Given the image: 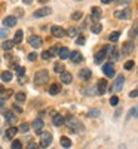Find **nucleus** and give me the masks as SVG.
Segmentation results:
<instances>
[{"label": "nucleus", "instance_id": "obj_1", "mask_svg": "<svg viewBox=\"0 0 138 149\" xmlns=\"http://www.w3.org/2000/svg\"><path fill=\"white\" fill-rule=\"evenodd\" d=\"M66 124L68 125V128H70L73 133L80 134V133L85 131V125H83V124H82L77 118H74V116H67V118H66Z\"/></svg>", "mask_w": 138, "mask_h": 149}, {"label": "nucleus", "instance_id": "obj_2", "mask_svg": "<svg viewBox=\"0 0 138 149\" xmlns=\"http://www.w3.org/2000/svg\"><path fill=\"white\" fill-rule=\"evenodd\" d=\"M113 48L115 46H111V45H106L103 49H99V51L95 54V63L99 64V63H103V61L106 60V57L110 55V52L113 51Z\"/></svg>", "mask_w": 138, "mask_h": 149}, {"label": "nucleus", "instance_id": "obj_3", "mask_svg": "<svg viewBox=\"0 0 138 149\" xmlns=\"http://www.w3.org/2000/svg\"><path fill=\"white\" fill-rule=\"evenodd\" d=\"M49 79V73L46 70H39L34 74V85H43Z\"/></svg>", "mask_w": 138, "mask_h": 149}, {"label": "nucleus", "instance_id": "obj_4", "mask_svg": "<svg viewBox=\"0 0 138 149\" xmlns=\"http://www.w3.org/2000/svg\"><path fill=\"white\" fill-rule=\"evenodd\" d=\"M52 143V134L51 133H40V148H49Z\"/></svg>", "mask_w": 138, "mask_h": 149}, {"label": "nucleus", "instance_id": "obj_5", "mask_svg": "<svg viewBox=\"0 0 138 149\" xmlns=\"http://www.w3.org/2000/svg\"><path fill=\"white\" fill-rule=\"evenodd\" d=\"M131 15H132V12H131L129 8H125V9H122V10H116V12H115V17L119 18V19H129Z\"/></svg>", "mask_w": 138, "mask_h": 149}, {"label": "nucleus", "instance_id": "obj_6", "mask_svg": "<svg viewBox=\"0 0 138 149\" xmlns=\"http://www.w3.org/2000/svg\"><path fill=\"white\" fill-rule=\"evenodd\" d=\"M52 14V8H40V9H37L34 14H33V17L34 18H43V17H48V15H51Z\"/></svg>", "mask_w": 138, "mask_h": 149}, {"label": "nucleus", "instance_id": "obj_7", "mask_svg": "<svg viewBox=\"0 0 138 149\" xmlns=\"http://www.w3.org/2000/svg\"><path fill=\"white\" fill-rule=\"evenodd\" d=\"M28 45L30 46H33L34 49H37V48H40L42 45H43V40H42V37L40 36H30L28 37Z\"/></svg>", "mask_w": 138, "mask_h": 149}, {"label": "nucleus", "instance_id": "obj_8", "mask_svg": "<svg viewBox=\"0 0 138 149\" xmlns=\"http://www.w3.org/2000/svg\"><path fill=\"white\" fill-rule=\"evenodd\" d=\"M31 127H33L34 133L40 134V133L43 131V128H45V122H43V119H42V118H37V119H34V121H33Z\"/></svg>", "mask_w": 138, "mask_h": 149}, {"label": "nucleus", "instance_id": "obj_9", "mask_svg": "<svg viewBox=\"0 0 138 149\" xmlns=\"http://www.w3.org/2000/svg\"><path fill=\"white\" fill-rule=\"evenodd\" d=\"M103 72H104V74L107 78H113L115 76V66H113V63H106L104 66H103Z\"/></svg>", "mask_w": 138, "mask_h": 149}, {"label": "nucleus", "instance_id": "obj_10", "mask_svg": "<svg viewBox=\"0 0 138 149\" xmlns=\"http://www.w3.org/2000/svg\"><path fill=\"white\" fill-rule=\"evenodd\" d=\"M123 84H125V76H123V74H119V76L116 78V81H115V85H113V90H115L116 93L122 91V88H123Z\"/></svg>", "mask_w": 138, "mask_h": 149}, {"label": "nucleus", "instance_id": "obj_11", "mask_svg": "<svg viewBox=\"0 0 138 149\" xmlns=\"http://www.w3.org/2000/svg\"><path fill=\"white\" fill-rule=\"evenodd\" d=\"M132 51H134V42L132 40H128L122 45V54L123 55H129Z\"/></svg>", "mask_w": 138, "mask_h": 149}, {"label": "nucleus", "instance_id": "obj_12", "mask_svg": "<svg viewBox=\"0 0 138 149\" xmlns=\"http://www.w3.org/2000/svg\"><path fill=\"white\" fill-rule=\"evenodd\" d=\"M101 17H103V12H101V9H99L98 6H94V8L91 9V18L94 19V22L99 21V19H101Z\"/></svg>", "mask_w": 138, "mask_h": 149}, {"label": "nucleus", "instance_id": "obj_13", "mask_svg": "<svg viewBox=\"0 0 138 149\" xmlns=\"http://www.w3.org/2000/svg\"><path fill=\"white\" fill-rule=\"evenodd\" d=\"M107 86H108V82H107L106 79H99L98 84H97V93H98L99 95L104 94L106 90H107Z\"/></svg>", "mask_w": 138, "mask_h": 149}, {"label": "nucleus", "instance_id": "obj_14", "mask_svg": "<svg viewBox=\"0 0 138 149\" xmlns=\"http://www.w3.org/2000/svg\"><path fill=\"white\" fill-rule=\"evenodd\" d=\"M17 22H18V19H17L14 15H9V17H6V18L3 19V26H5V27H15Z\"/></svg>", "mask_w": 138, "mask_h": 149}, {"label": "nucleus", "instance_id": "obj_15", "mask_svg": "<svg viewBox=\"0 0 138 149\" xmlns=\"http://www.w3.org/2000/svg\"><path fill=\"white\" fill-rule=\"evenodd\" d=\"M128 36H129V39H135V37L138 36V19H135V21H134V24H132L131 29H129Z\"/></svg>", "mask_w": 138, "mask_h": 149}, {"label": "nucleus", "instance_id": "obj_16", "mask_svg": "<svg viewBox=\"0 0 138 149\" xmlns=\"http://www.w3.org/2000/svg\"><path fill=\"white\" fill-rule=\"evenodd\" d=\"M51 31H52V34L55 36V37H64L66 36V30L62 29V27H59V26H54L52 29H51Z\"/></svg>", "mask_w": 138, "mask_h": 149}, {"label": "nucleus", "instance_id": "obj_17", "mask_svg": "<svg viewBox=\"0 0 138 149\" xmlns=\"http://www.w3.org/2000/svg\"><path fill=\"white\" fill-rule=\"evenodd\" d=\"M68 58L73 61V63H76V64H77V63H80V61L83 60V57H82V54H80L79 51H71Z\"/></svg>", "mask_w": 138, "mask_h": 149}, {"label": "nucleus", "instance_id": "obj_18", "mask_svg": "<svg viewBox=\"0 0 138 149\" xmlns=\"http://www.w3.org/2000/svg\"><path fill=\"white\" fill-rule=\"evenodd\" d=\"M52 122H54V125H57V127H61V125H64L66 124V118L62 116V115H54L52 116Z\"/></svg>", "mask_w": 138, "mask_h": 149}, {"label": "nucleus", "instance_id": "obj_19", "mask_svg": "<svg viewBox=\"0 0 138 149\" xmlns=\"http://www.w3.org/2000/svg\"><path fill=\"white\" fill-rule=\"evenodd\" d=\"M79 76H80L82 81H89L91 76H92V72H91V69H82L79 72Z\"/></svg>", "mask_w": 138, "mask_h": 149}, {"label": "nucleus", "instance_id": "obj_20", "mask_svg": "<svg viewBox=\"0 0 138 149\" xmlns=\"http://www.w3.org/2000/svg\"><path fill=\"white\" fill-rule=\"evenodd\" d=\"M59 81H61L62 84H66V85L71 84V81H73V76H71V73H68V72H64V73H61V78H59Z\"/></svg>", "mask_w": 138, "mask_h": 149}, {"label": "nucleus", "instance_id": "obj_21", "mask_svg": "<svg viewBox=\"0 0 138 149\" xmlns=\"http://www.w3.org/2000/svg\"><path fill=\"white\" fill-rule=\"evenodd\" d=\"M58 57H59L61 60L68 58V57H70V49H68V48H66V46L59 48V49H58Z\"/></svg>", "mask_w": 138, "mask_h": 149}, {"label": "nucleus", "instance_id": "obj_22", "mask_svg": "<svg viewBox=\"0 0 138 149\" xmlns=\"http://www.w3.org/2000/svg\"><path fill=\"white\" fill-rule=\"evenodd\" d=\"M0 78H2V81H3V82H10L12 79H14V74H12V72H10V70H5V72H2Z\"/></svg>", "mask_w": 138, "mask_h": 149}, {"label": "nucleus", "instance_id": "obj_23", "mask_svg": "<svg viewBox=\"0 0 138 149\" xmlns=\"http://www.w3.org/2000/svg\"><path fill=\"white\" fill-rule=\"evenodd\" d=\"M61 93V85L59 84H52L51 86H49V94L51 95H57Z\"/></svg>", "mask_w": 138, "mask_h": 149}, {"label": "nucleus", "instance_id": "obj_24", "mask_svg": "<svg viewBox=\"0 0 138 149\" xmlns=\"http://www.w3.org/2000/svg\"><path fill=\"white\" fill-rule=\"evenodd\" d=\"M91 31H92L94 34H98V33H101V31H103V26H101V22H99V21L94 22L92 26H91Z\"/></svg>", "mask_w": 138, "mask_h": 149}, {"label": "nucleus", "instance_id": "obj_25", "mask_svg": "<svg viewBox=\"0 0 138 149\" xmlns=\"http://www.w3.org/2000/svg\"><path fill=\"white\" fill-rule=\"evenodd\" d=\"M18 133V128H15V127H9L8 130H6V139L9 140V139H12V137H15V134Z\"/></svg>", "mask_w": 138, "mask_h": 149}, {"label": "nucleus", "instance_id": "obj_26", "mask_svg": "<svg viewBox=\"0 0 138 149\" xmlns=\"http://www.w3.org/2000/svg\"><path fill=\"white\" fill-rule=\"evenodd\" d=\"M59 143H61L62 148H66V149H68V148L71 146V140L67 137V136H62V137L59 139Z\"/></svg>", "mask_w": 138, "mask_h": 149}, {"label": "nucleus", "instance_id": "obj_27", "mask_svg": "<svg viewBox=\"0 0 138 149\" xmlns=\"http://www.w3.org/2000/svg\"><path fill=\"white\" fill-rule=\"evenodd\" d=\"M22 39H24V31H22V30H18V31L15 33V36H14V42H15V43H21Z\"/></svg>", "mask_w": 138, "mask_h": 149}, {"label": "nucleus", "instance_id": "obj_28", "mask_svg": "<svg viewBox=\"0 0 138 149\" xmlns=\"http://www.w3.org/2000/svg\"><path fill=\"white\" fill-rule=\"evenodd\" d=\"M15 98H17V103H24V102H26V98H27V95H26V93L19 91V93L15 94Z\"/></svg>", "mask_w": 138, "mask_h": 149}, {"label": "nucleus", "instance_id": "obj_29", "mask_svg": "<svg viewBox=\"0 0 138 149\" xmlns=\"http://www.w3.org/2000/svg\"><path fill=\"white\" fill-rule=\"evenodd\" d=\"M14 45H15V42H14V40H5V42L2 43V48L5 49V51H9V49L14 48Z\"/></svg>", "mask_w": 138, "mask_h": 149}, {"label": "nucleus", "instance_id": "obj_30", "mask_svg": "<svg viewBox=\"0 0 138 149\" xmlns=\"http://www.w3.org/2000/svg\"><path fill=\"white\" fill-rule=\"evenodd\" d=\"M5 116H6V121L8 122H15L17 121V116L14 115V112H12V110H8L6 113H5Z\"/></svg>", "mask_w": 138, "mask_h": 149}, {"label": "nucleus", "instance_id": "obj_31", "mask_svg": "<svg viewBox=\"0 0 138 149\" xmlns=\"http://www.w3.org/2000/svg\"><path fill=\"white\" fill-rule=\"evenodd\" d=\"M77 31H79V29H76V27H70V29L66 31V34H67L68 37H76V36H77Z\"/></svg>", "mask_w": 138, "mask_h": 149}, {"label": "nucleus", "instance_id": "obj_32", "mask_svg": "<svg viewBox=\"0 0 138 149\" xmlns=\"http://www.w3.org/2000/svg\"><path fill=\"white\" fill-rule=\"evenodd\" d=\"M99 115H101V112H99L98 109H91L89 112H88V116L89 118H98Z\"/></svg>", "mask_w": 138, "mask_h": 149}, {"label": "nucleus", "instance_id": "obj_33", "mask_svg": "<svg viewBox=\"0 0 138 149\" xmlns=\"http://www.w3.org/2000/svg\"><path fill=\"white\" fill-rule=\"evenodd\" d=\"M82 17H83V14L80 10H76V12H73V14H71V19L73 21H79V19H82Z\"/></svg>", "mask_w": 138, "mask_h": 149}, {"label": "nucleus", "instance_id": "obj_34", "mask_svg": "<svg viewBox=\"0 0 138 149\" xmlns=\"http://www.w3.org/2000/svg\"><path fill=\"white\" fill-rule=\"evenodd\" d=\"M134 66H135V63H134V60H128L126 63H125L123 69H125V70H132V69H134Z\"/></svg>", "mask_w": 138, "mask_h": 149}, {"label": "nucleus", "instance_id": "obj_35", "mask_svg": "<svg viewBox=\"0 0 138 149\" xmlns=\"http://www.w3.org/2000/svg\"><path fill=\"white\" fill-rule=\"evenodd\" d=\"M119 37H120V33H119V31H113V33L108 36V39H110V42H116Z\"/></svg>", "mask_w": 138, "mask_h": 149}, {"label": "nucleus", "instance_id": "obj_36", "mask_svg": "<svg viewBox=\"0 0 138 149\" xmlns=\"http://www.w3.org/2000/svg\"><path fill=\"white\" fill-rule=\"evenodd\" d=\"M54 70H55L57 73H59V74H61V73H64V66H62L61 63H57V64L54 66Z\"/></svg>", "mask_w": 138, "mask_h": 149}, {"label": "nucleus", "instance_id": "obj_37", "mask_svg": "<svg viewBox=\"0 0 138 149\" xmlns=\"http://www.w3.org/2000/svg\"><path fill=\"white\" fill-rule=\"evenodd\" d=\"M108 57H111V60L113 61H116V60H119V51H116L115 48H113V51L110 52V55Z\"/></svg>", "mask_w": 138, "mask_h": 149}, {"label": "nucleus", "instance_id": "obj_38", "mask_svg": "<svg viewBox=\"0 0 138 149\" xmlns=\"http://www.w3.org/2000/svg\"><path fill=\"white\" fill-rule=\"evenodd\" d=\"M28 130H30V124H27V122H24L22 125L19 127V131H21V133H27Z\"/></svg>", "mask_w": 138, "mask_h": 149}, {"label": "nucleus", "instance_id": "obj_39", "mask_svg": "<svg viewBox=\"0 0 138 149\" xmlns=\"http://www.w3.org/2000/svg\"><path fill=\"white\" fill-rule=\"evenodd\" d=\"M12 149H22V143L19 140H14L12 142Z\"/></svg>", "mask_w": 138, "mask_h": 149}, {"label": "nucleus", "instance_id": "obj_40", "mask_svg": "<svg viewBox=\"0 0 138 149\" xmlns=\"http://www.w3.org/2000/svg\"><path fill=\"white\" fill-rule=\"evenodd\" d=\"M110 104H111V106H117V104H119V97H117V95H113V97L110 98Z\"/></svg>", "mask_w": 138, "mask_h": 149}, {"label": "nucleus", "instance_id": "obj_41", "mask_svg": "<svg viewBox=\"0 0 138 149\" xmlns=\"http://www.w3.org/2000/svg\"><path fill=\"white\" fill-rule=\"evenodd\" d=\"M12 93H14V91H10V90H5V91L2 93V98H3V100H5V98H9V97L12 95Z\"/></svg>", "mask_w": 138, "mask_h": 149}, {"label": "nucleus", "instance_id": "obj_42", "mask_svg": "<svg viewBox=\"0 0 138 149\" xmlns=\"http://www.w3.org/2000/svg\"><path fill=\"white\" fill-rule=\"evenodd\" d=\"M49 54H51V57L58 55V48H57V46H52L51 49H49Z\"/></svg>", "mask_w": 138, "mask_h": 149}, {"label": "nucleus", "instance_id": "obj_43", "mask_svg": "<svg viewBox=\"0 0 138 149\" xmlns=\"http://www.w3.org/2000/svg\"><path fill=\"white\" fill-rule=\"evenodd\" d=\"M27 149H40V145H37L34 142H30L28 146H27Z\"/></svg>", "mask_w": 138, "mask_h": 149}, {"label": "nucleus", "instance_id": "obj_44", "mask_svg": "<svg viewBox=\"0 0 138 149\" xmlns=\"http://www.w3.org/2000/svg\"><path fill=\"white\" fill-rule=\"evenodd\" d=\"M17 19H18V17H24V10L22 9H15V15H14Z\"/></svg>", "mask_w": 138, "mask_h": 149}, {"label": "nucleus", "instance_id": "obj_45", "mask_svg": "<svg viewBox=\"0 0 138 149\" xmlns=\"http://www.w3.org/2000/svg\"><path fill=\"white\" fill-rule=\"evenodd\" d=\"M85 42H86V37L85 36H79L77 37V45H83Z\"/></svg>", "mask_w": 138, "mask_h": 149}, {"label": "nucleus", "instance_id": "obj_46", "mask_svg": "<svg viewBox=\"0 0 138 149\" xmlns=\"http://www.w3.org/2000/svg\"><path fill=\"white\" fill-rule=\"evenodd\" d=\"M15 69H17V73H18V74H21V76H22L24 73H26V69H24V67H19V66H17Z\"/></svg>", "mask_w": 138, "mask_h": 149}, {"label": "nucleus", "instance_id": "obj_47", "mask_svg": "<svg viewBox=\"0 0 138 149\" xmlns=\"http://www.w3.org/2000/svg\"><path fill=\"white\" fill-rule=\"evenodd\" d=\"M42 58H43V60H49V58H51V54H49V51H43V52H42Z\"/></svg>", "mask_w": 138, "mask_h": 149}, {"label": "nucleus", "instance_id": "obj_48", "mask_svg": "<svg viewBox=\"0 0 138 149\" xmlns=\"http://www.w3.org/2000/svg\"><path fill=\"white\" fill-rule=\"evenodd\" d=\"M6 36H8V31L5 29H0V39H5Z\"/></svg>", "mask_w": 138, "mask_h": 149}, {"label": "nucleus", "instance_id": "obj_49", "mask_svg": "<svg viewBox=\"0 0 138 149\" xmlns=\"http://www.w3.org/2000/svg\"><path fill=\"white\" fill-rule=\"evenodd\" d=\"M28 60H30V61H36V60H37V54H36V52L28 54Z\"/></svg>", "mask_w": 138, "mask_h": 149}, {"label": "nucleus", "instance_id": "obj_50", "mask_svg": "<svg viewBox=\"0 0 138 149\" xmlns=\"http://www.w3.org/2000/svg\"><path fill=\"white\" fill-rule=\"evenodd\" d=\"M14 110H15V112H18V113H22V107H19V106H18V103H17V104H14Z\"/></svg>", "mask_w": 138, "mask_h": 149}, {"label": "nucleus", "instance_id": "obj_51", "mask_svg": "<svg viewBox=\"0 0 138 149\" xmlns=\"http://www.w3.org/2000/svg\"><path fill=\"white\" fill-rule=\"evenodd\" d=\"M137 95H138V90H134V91L129 93V97H131V98H134V97H137Z\"/></svg>", "mask_w": 138, "mask_h": 149}, {"label": "nucleus", "instance_id": "obj_52", "mask_svg": "<svg viewBox=\"0 0 138 149\" xmlns=\"http://www.w3.org/2000/svg\"><path fill=\"white\" fill-rule=\"evenodd\" d=\"M134 112H135V107H132V109H131V110H129V112H128V119H129V118H132V116H134Z\"/></svg>", "mask_w": 138, "mask_h": 149}, {"label": "nucleus", "instance_id": "obj_53", "mask_svg": "<svg viewBox=\"0 0 138 149\" xmlns=\"http://www.w3.org/2000/svg\"><path fill=\"white\" fill-rule=\"evenodd\" d=\"M101 3H104V5H108V3H111V0H101Z\"/></svg>", "mask_w": 138, "mask_h": 149}, {"label": "nucleus", "instance_id": "obj_54", "mask_svg": "<svg viewBox=\"0 0 138 149\" xmlns=\"http://www.w3.org/2000/svg\"><path fill=\"white\" fill-rule=\"evenodd\" d=\"M134 116L138 118V107H135V112H134Z\"/></svg>", "mask_w": 138, "mask_h": 149}, {"label": "nucleus", "instance_id": "obj_55", "mask_svg": "<svg viewBox=\"0 0 138 149\" xmlns=\"http://www.w3.org/2000/svg\"><path fill=\"white\" fill-rule=\"evenodd\" d=\"M22 2H24V3H26V5H30V3L33 2V0H22Z\"/></svg>", "mask_w": 138, "mask_h": 149}, {"label": "nucleus", "instance_id": "obj_56", "mask_svg": "<svg viewBox=\"0 0 138 149\" xmlns=\"http://www.w3.org/2000/svg\"><path fill=\"white\" fill-rule=\"evenodd\" d=\"M2 107H3V98L0 97V109H2Z\"/></svg>", "mask_w": 138, "mask_h": 149}, {"label": "nucleus", "instance_id": "obj_57", "mask_svg": "<svg viewBox=\"0 0 138 149\" xmlns=\"http://www.w3.org/2000/svg\"><path fill=\"white\" fill-rule=\"evenodd\" d=\"M3 91H5V88H3V85H0V94H2Z\"/></svg>", "mask_w": 138, "mask_h": 149}, {"label": "nucleus", "instance_id": "obj_58", "mask_svg": "<svg viewBox=\"0 0 138 149\" xmlns=\"http://www.w3.org/2000/svg\"><path fill=\"white\" fill-rule=\"evenodd\" d=\"M39 2H40V3H46V2H48V0H39Z\"/></svg>", "mask_w": 138, "mask_h": 149}, {"label": "nucleus", "instance_id": "obj_59", "mask_svg": "<svg viewBox=\"0 0 138 149\" xmlns=\"http://www.w3.org/2000/svg\"><path fill=\"white\" fill-rule=\"evenodd\" d=\"M0 134H2V130H0Z\"/></svg>", "mask_w": 138, "mask_h": 149}, {"label": "nucleus", "instance_id": "obj_60", "mask_svg": "<svg viewBox=\"0 0 138 149\" xmlns=\"http://www.w3.org/2000/svg\"><path fill=\"white\" fill-rule=\"evenodd\" d=\"M0 149H3V148H2V146H0Z\"/></svg>", "mask_w": 138, "mask_h": 149}, {"label": "nucleus", "instance_id": "obj_61", "mask_svg": "<svg viewBox=\"0 0 138 149\" xmlns=\"http://www.w3.org/2000/svg\"><path fill=\"white\" fill-rule=\"evenodd\" d=\"M111 2H113V0H111Z\"/></svg>", "mask_w": 138, "mask_h": 149}]
</instances>
